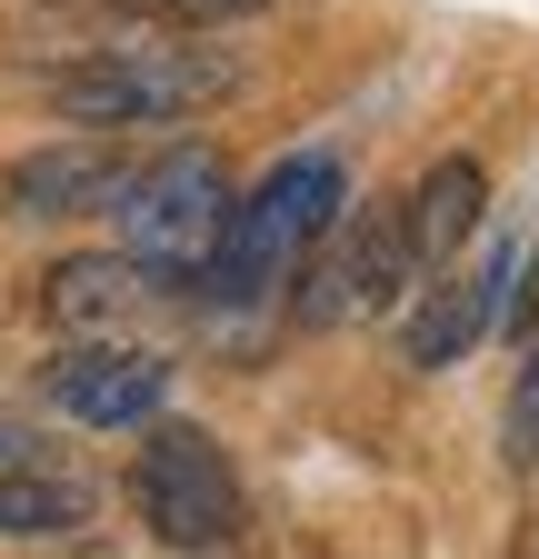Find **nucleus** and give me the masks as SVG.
<instances>
[{
  "label": "nucleus",
  "mask_w": 539,
  "mask_h": 559,
  "mask_svg": "<svg viewBox=\"0 0 539 559\" xmlns=\"http://www.w3.org/2000/svg\"><path fill=\"white\" fill-rule=\"evenodd\" d=\"M130 170H141V160H130L120 140L71 130V140L21 151L11 170H0V210H21V221H91V210H120Z\"/></svg>",
  "instance_id": "obj_8"
},
{
  "label": "nucleus",
  "mask_w": 539,
  "mask_h": 559,
  "mask_svg": "<svg viewBox=\"0 0 539 559\" xmlns=\"http://www.w3.org/2000/svg\"><path fill=\"white\" fill-rule=\"evenodd\" d=\"M40 400L60 419H81V430H151L170 409V360L141 340H71L40 370Z\"/></svg>",
  "instance_id": "obj_7"
},
{
  "label": "nucleus",
  "mask_w": 539,
  "mask_h": 559,
  "mask_svg": "<svg viewBox=\"0 0 539 559\" xmlns=\"http://www.w3.org/2000/svg\"><path fill=\"white\" fill-rule=\"evenodd\" d=\"M240 91V60L211 40H110L71 70H50V110L81 120L91 140H130V130H170L200 120L211 100Z\"/></svg>",
  "instance_id": "obj_2"
},
{
  "label": "nucleus",
  "mask_w": 539,
  "mask_h": 559,
  "mask_svg": "<svg viewBox=\"0 0 539 559\" xmlns=\"http://www.w3.org/2000/svg\"><path fill=\"white\" fill-rule=\"evenodd\" d=\"M230 170H220V151H200V140H180V151H160V160H141L130 170V190H120V260L141 270V280H190L211 270V250H220V230H230Z\"/></svg>",
  "instance_id": "obj_3"
},
{
  "label": "nucleus",
  "mask_w": 539,
  "mask_h": 559,
  "mask_svg": "<svg viewBox=\"0 0 539 559\" xmlns=\"http://www.w3.org/2000/svg\"><path fill=\"white\" fill-rule=\"evenodd\" d=\"M350 221V170L340 151H290L250 180V200H230V230L211 250V270L190 280L200 300H270L280 280Z\"/></svg>",
  "instance_id": "obj_1"
},
{
  "label": "nucleus",
  "mask_w": 539,
  "mask_h": 559,
  "mask_svg": "<svg viewBox=\"0 0 539 559\" xmlns=\"http://www.w3.org/2000/svg\"><path fill=\"white\" fill-rule=\"evenodd\" d=\"M11 469H50V450H40L31 430H11V419H0V479H11Z\"/></svg>",
  "instance_id": "obj_15"
},
{
  "label": "nucleus",
  "mask_w": 539,
  "mask_h": 559,
  "mask_svg": "<svg viewBox=\"0 0 539 559\" xmlns=\"http://www.w3.org/2000/svg\"><path fill=\"white\" fill-rule=\"evenodd\" d=\"M510 270H519V240H510V230H490L480 250H459L440 280H420L410 310H399V360H410V370H459L469 349L500 330Z\"/></svg>",
  "instance_id": "obj_6"
},
{
  "label": "nucleus",
  "mask_w": 539,
  "mask_h": 559,
  "mask_svg": "<svg viewBox=\"0 0 539 559\" xmlns=\"http://www.w3.org/2000/svg\"><path fill=\"white\" fill-rule=\"evenodd\" d=\"M130 510L160 549H190V559H220L240 530H250V489L230 469V450L200 430V419H151L141 460H130Z\"/></svg>",
  "instance_id": "obj_4"
},
{
  "label": "nucleus",
  "mask_w": 539,
  "mask_h": 559,
  "mask_svg": "<svg viewBox=\"0 0 539 559\" xmlns=\"http://www.w3.org/2000/svg\"><path fill=\"white\" fill-rule=\"evenodd\" d=\"M399 221H410V260H420V280H440L469 240H480V221H490V170L469 160V151H440V160L410 180Z\"/></svg>",
  "instance_id": "obj_9"
},
{
  "label": "nucleus",
  "mask_w": 539,
  "mask_h": 559,
  "mask_svg": "<svg viewBox=\"0 0 539 559\" xmlns=\"http://www.w3.org/2000/svg\"><path fill=\"white\" fill-rule=\"evenodd\" d=\"M100 520V489L81 479V469H11L0 479V539H71V530H91Z\"/></svg>",
  "instance_id": "obj_11"
},
{
  "label": "nucleus",
  "mask_w": 539,
  "mask_h": 559,
  "mask_svg": "<svg viewBox=\"0 0 539 559\" xmlns=\"http://www.w3.org/2000/svg\"><path fill=\"white\" fill-rule=\"evenodd\" d=\"M420 290V260H410V221H399V200H380V210H360V221H340L330 230V250L310 260V290L290 300L310 330H330V320H380V310H399Z\"/></svg>",
  "instance_id": "obj_5"
},
{
  "label": "nucleus",
  "mask_w": 539,
  "mask_h": 559,
  "mask_svg": "<svg viewBox=\"0 0 539 559\" xmlns=\"http://www.w3.org/2000/svg\"><path fill=\"white\" fill-rule=\"evenodd\" d=\"M120 11L170 21V31H220V21H250V11H270V0H120Z\"/></svg>",
  "instance_id": "obj_13"
},
{
  "label": "nucleus",
  "mask_w": 539,
  "mask_h": 559,
  "mask_svg": "<svg viewBox=\"0 0 539 559\" xmlns=\"http://www.w3.org/2000/svg\"><path fill=\"white\" fill-rule=\"evenodd\" d=\"M151 300V280L130 270L120 250H81V260H60L50 280H40V310H50V330H71V340H110L130 310Z\"/></svg>",
  "instance_id": "obj_10"
},
{
  "label": "nucleus",
  "mask_w": 539,
  "mask_h": 559,
  "mask_svg": "<svg viewBox=\"0 0 539 559\" xmlns=\"http://www.w3.org/2000/svg\"><path fill=\"white\" fill-rule=\"evenodd\" d=\"M500 330H510V340H529V330H539V240H529V250H519V270H510V300H500Z\"/></svg>",
  "instance_id": "obj_14"
},
{
  "label": "nucleus",
  "mask_w": 539,
  "mask_h": 559,
  "mask_svg": "<svg viewBox=\"0 0 539 559\" xmlns=\"http://www.w3.org/2000/svg\"><path fill=\"white\" fill-rule=\"evenodd\" d=\"M500 450H510V469H539V330L519 340V380H510V409H500Z\"/></svg>",
  "instance_id": "obj_12"
}]
</instances>
